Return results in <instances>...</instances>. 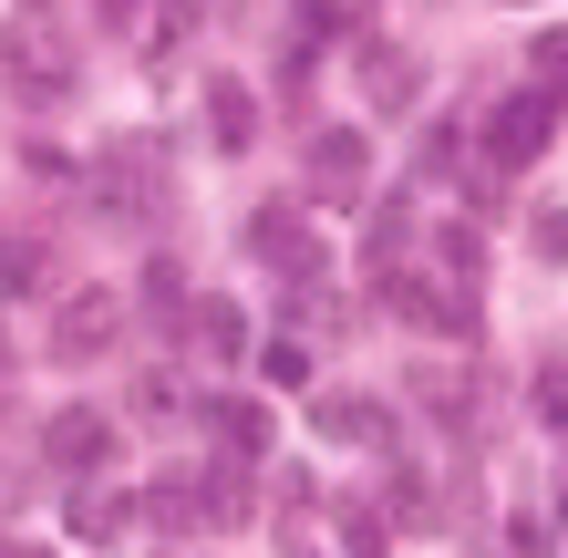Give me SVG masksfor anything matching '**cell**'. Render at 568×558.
Wrapping results in <instances>:
<instances>
[{
    "label": "cell",
    "instance_id": "6da1fadb",
    "mask_svg": "<svg viewBox=\"0 0 568 558\" xmlns=\"http://www.w3.org/2000/svg\"><path fill=\"white\" fill-rule=\"evenodd\" d=\"M548 135H558V93H548V83H527V93H507V104H496V124H486V166H496V176L538 166Z\"/></svg>",
    "mask_w": 568,
    "mask_h": 558
},
{
    "label": "cell",
    "instance_id": "7a4b0ae2",
    "mask_svg": "<svg viewBox=\"0 0 568 558\" xmlns=\"http://www.w3.org/2000/svg\"><path fill=\"white\" fill-rule=\"evenodd\" d=\"M300 166H311V196H331V207H352V196L373 186V135H362V124H321Z\"/></svg>",
    "mask_w": 568,
    "mask_h": 558
},
{
    "label": "cell",
    "instance_id": "3957f363",
    "mask_svg": "<svg viewBox=\"0 0 568 558\" xmlns=\"http://www.w3.org/2000/svg\"><path fill=\"white\" fill-rule=\"evenodd\" d=\"M124 332V311H114V290H73V301L52 311V363H93Z\"/></svg>",
    "mask_w": 568,
    "mask_h": 558
},
{
    "label": "cell",
    "instance_id": "277c9868",
    "mask_svg": "<svg viewBox=\"0 0 568 558\" xmlns=\"http://www.w3.org/2000/svg\"><path fill=\"white\" fill-rule=\"evenodd\" d=\"M248 248L270 258V270H290V280L321 270V248H311V227H300V207H258V217H248Z\"/></svg>",
    "mask_w": 568,
    "mask_h": 558
},
{
    "label": "cell",
    "instance_id": "5b68a950",
    "mask_svg": "<svg viewBox=\"0 0 568 558\" xmlns=\"http://www.w3.org/2000/svg\"><path fill=\"white\" fill-rule=\"evenodd\" d=\"M207 135H217V155H248L258 145V93L248 83H227V73L207 83Z\"/></svg>",
    "mask_w": 568,
    "mask_h": 558
},
{
    "label": "cell",
    "instance_id": "8992f818",
    "mask_svg": "<svg viewBox=\"0 0 568 558\" xmlns=\"http://www.w3.org/2000/svg\"><path fill=\"white\" fill-rule=\"evenodd\" d=\"M311 424H321L331 445H383V435H393L373 393H321V404H311Z\"/></svg>",
    "mask_w": 568,
    "mask_h": 558
},
{
    "label": "cell",
    "instance_id": "52a82bcc",
    "mask_svg": "<svg viewBox=\"0 0 568 558\" xmlns=\"http://www.w3.org/2000/svg\"><path fill=\"white\" fill-rule=\"evenodd\" d=\"M42 445H52V466H93V455L114 445V424L93 414V404H73V414H52V435H42Z\"/></svg>",
    "mask_w": 568,
    "mask_h": 558
},
{
    "label": "cell",
    "instance_id": "ba28073f",
    "mask_svg": "<svg viewBox=\"0 0 568 558\" xmlns=\"http://www.w3.org/2000/svg\"><path fill=\"white\" fill-rule=\"evenodd\" d=\"M186 342L207 352V363H227V352L248 342V321H239V301H217V290H207V301H186Z\"/></svg>",
    "mask_w": 568,
    "mask_h": 558
},
{
    "label": "cell",
    "instance_id": "9c48e42d",
    "mask_svg": "<svg viewBox=\"0 0 568 558\" xmlns=\"http://www.w3.org/2000/svg\"><path fill=\"white\" fill-rule=\"evenodd\" d=\"M362 73H373V104H383V114H404V104H414V83H424V73H414V52H393V42H362Z\"/></svg>",
    "mask_w": 568,
    "mask_h": 558
},
{
    "label": "cell",
    "instance_id": "30bf717a",
    "mask_svg": "<svg viewBox=\"0 0 568 558\" xmlns=\"http://www.w3.org/2000/svg\"><path fill=\"white\" fill-rule=\"evenodd\" d=\"M93 196H104V217H155V196H165V186H145L135 166H104V186H93Z\"/></svg>",
    "mask_w": 568,
    "mask_h": 558
},
{
    "label": "cell",
    "instance_id": "8fae6325",
    "mask_svg": "<svg viewBox=\"0 0 568 558\" xmlns=\"http://www.w3.org/2000/svg\"><path fill=\"white\" fill-rule=\"evenodd\" d=\"M434 270H445L455 290H476V270H486V248H476V227H434Z\"/></svg>",
    "mask_w": 568,
    "mask_h": 558
},
{
    "label": "cell",
    "instance_id": "7c38bea8",
    "mask_svg": "<svg viewBox=\"0 0 568 558\" xmlns=\"http://www.w3.org/2000/svg\"><path fill=\"white\" fill-rule=\"evenodd\" d=\"M42 239H21V227H0V290H42Z\"/></svg>",
    "mask_w": 568,
    "mask_h": 558
},
{
    "label": "cell",
    "instance_id": "4fadbf2b",
    "mask_svg": "<svg viewBox=\"0 0 568 558\" xmlns=\"http://www.w3.org/2000/svg\"><path fill=\"white\" fill-rule=\"evenodd\" d=\"M207 424H217V445H227V455H258V445H270V414H258V404H217Z\"/></svg>",
    "mask_w": 568,
    "mask_h": 558
},
{
    "label": "cell",
    "instance_id": "5bb4252c",
    "mask_svg": "<svg viewBox=\"0 0 568 558\" xmlns=\"http://www.w3.org/2000/svg\"><path fill=\"white\" fill-rule=\"evenodd\" d=\"M527 83H568V31H538V42H527Z\"/></svg>",
    "mask_w": 568,
    "mask_h": 558
},
{
    "label": "cell",
    "instance_id": "9a60e30c",
    "mask_svg": "<svg viewBox=\"0 0 568 558\" xmlns=\"http://www.w3.org/2000/svg\"><path fill=\"white\" fill-rule=\"evenodd\" d=\"M124 517H135V497H83L73 528H83V538H124Z\"/></svg>",
    "mask_w": 568,
    "mask_h": 558
},
{
    "label": "cell",
    "instance_id": "2e32d148",
    "mask_svg": "<svg viewBox=\"0 0 568 558\" xmlns=\"http://www.w3.org/2000/svg\"><path fill=\"white\" fill-rule=\"evenodd\" d=\"M258 373H270L280 393H300V383H311V352H300V342H270V352H258Z\"/></svg>",
    "mask_w": 568,
    "mask_h": 558
},
{
    "label": "cell",
    "instance_id": "e0dca14e",
    "mask_svg": "<svg viewBox=\"0 0 568 558\" xmlns=\"http://www.w3.org/2000/svg\"><path fill=\"white\" fill-rule=\"evenodd\" d=\"M538 414H548V435H568V373H538Z\"/></svg>",
    "mask_w": 568,
    "mask_h": 558
},
{
    "label": "cell",
    "instance_id": "ac0fdd59",
    "mask_svg": "<svg viewBox=\"0 0 568 558\" xmlns=\"http://www.w3.org/2000/svg\"><path fill=\"white\" fill-rule=\"evenodd\" d=\"M145 301H155V311H186V280H176V270H165V258H155V270H145Z\"/></svg>",
    "mask_w": 568,
    "mask_h": 558
},
{
    "label": "cell",
    "instance_id": "d6986e66",
    "mask_svg": "<svg viewBox=\"0 0 568 558\" xmlns=\"http://www.w3.org/2000/svg\"><path fill=\"white\" fill-rule=\"evenodd\" d=\"M538 258H568V207H538Z\"/></svg>",
    "mask_w": 568,
    "mask_h": 558
},
{
    "label": "cell",
    "instance_id": "ffe728a7",
    "mask_svg": "<svg viewBox=\"0 0 568 558\" xmlns=\"http://www.w3.org/2000/svg\"><path fill=\"white\" fill-rule=\"evenodd\" d=\"M342 538H352V558H383V528H373L362 507H352V528H342Z\"/></svg>",
    "mask_w": 568,
    "mask_h": 558
},
{
    "label": "cell",
    "instance_id": "44dd1931",
    "mask_svg": "<svg viewBox=\"0 0 568 558\" xmlns=\"http://www.w3.org/2000/svg\"><path fill=\"white\" fill-rule=\"evenodd\" d=\"M104 21H135V0H104Z\"/></svg>",
    "mask_w": 568,
    "mask_h": 558
},
{
    "label": "cell",
    "instance_id": "7402d4cb",
    "mask_svg": "<svg viewBox=\"0 0 568 558\" xmlns=\"http://www.w3.org/2000/svg\"><path fill=\"white\" fill-rule=\"evenodd\" d=\"M0 363H11V332H0Z\"/></svg>",
    "mask_w": 568,
    "mask_h": 558
},
{
    "label": "cell",
    "instance_id": "603a6c76",
    "mask_svg": "<svg viewBox=\"0 0 568 558\" xmlns=\"http://www.w3.org/2000/svg\"><path fill=\"white\" fill-rule=\"evenodd\" d=\"M507 11H527V0H507Z\"/></svg>",
    "mask_w": 568,
    "mask_h": 558
}]
</instances>
